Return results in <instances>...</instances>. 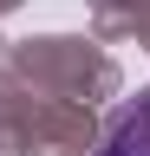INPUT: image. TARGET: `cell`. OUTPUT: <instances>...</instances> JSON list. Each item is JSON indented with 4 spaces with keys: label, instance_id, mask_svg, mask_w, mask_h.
Here are the masks:
<instances>
[{
    "label": "cell",
    "instance_id": "obj_1",
    "mask_svg": "<svg viewBox=\"0 0 150 156\" xmlns=\"http://www.w3.org/2000/svg\"><path fill=\"white\" fill-rule=\"evenodd\" d=\"M104 156H150V98H137L104 136Z\"/></svg>",
    "mask_w": 150,
    "mask_h": 156
}]
</instances>
